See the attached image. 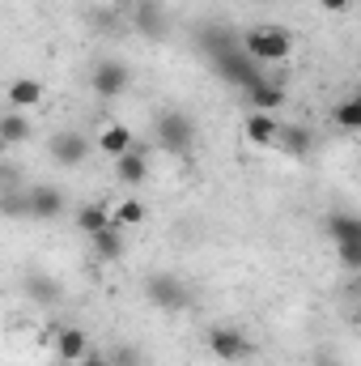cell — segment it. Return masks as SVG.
<instances>
[{
	"label": "cell",
	"instance_id": "cell-1",
	"mask_svg": "<svg viewBox=\"0 0 361 366\" xmlns=\"http://www.w3.org/2000/svg\"><path fill=\"white\" fill-rule=\"evenodd\" d=\"M238 47H243L255 64H280V60H289V51H293V34H289L285 26H251V30H243Z\"/></svg>",
	"mask_w": 361,
	"mask_h": 366
},
{
	"label": "cell",
	"instance_id": "cell-2",
	"mask_svg": "<svg viewBox=\"0 0 361 366\" xmlns=\"http://www.w3.org/2000/svg\"><path fill=\"white\" fill-rule=\"evenodd\" d=\"M208 354L217 362H247L255 354V345L247 341V332H238L230 324H217V328H208Z\"/></svg>",
	"mask_w": 361,
	"mask_h": 366
},
{
	"label": "cell",
	"instance_id": "cell-3",
	"mask_svg": "<svg viewBox=\"0 0 361 366\" xmlns=\"http://www.w3.org/2000/svg\"><path fill=\"white\" fill-rule=\"evenodd\" d=\"M145 298H149L158 311H187V302H191L187 285H183L179 277H171V273L145 277Z\"/></svg>",
	"mask_w": 361,
	"mask_h": 366
},
{
	"label": "cell",
	"instance_id": "cell-4",
	"mask_svg": "<svg viewBox=\"0 0 361 366\" xmlns=\"http://www.w3.org/2000/svg\"><path fill=\"white\" fill-rule=\"evenodd\" d=\"M158 141H162V149H171V154H187L191 141H195V124H191V115H183V111H166V115L158 119Z\"/></svg>",
	"mask_w": 361,
	"mask_h": 366
},
{
	"label": "cell",
	"instance_id": "cell-5",
	"mask_svg": "<svg viewBox=\"0 0 361 366\" xmlns=\"http://www.w3.org/2000/svg\"><path fill=\"white\" fill-rule=\"evenodd\" d=\"M47 149H51V162L56 167H81L98 145H93L90 137H81V132H56L47 141Z\"/></svg>",
	"mask_w": 361,
	"mask_h": 366
},
{
	"label": "cell",
	"instance_id": "cell-6",
	"mask_svg": "<svg viewBox=\"0 0 361 366\" xmlns=\"http://www.w3.org/2000/svg\"><path fill=\"white\" fill-rule=\"evenodd\" d=\"M128 81H132V73H128L123 60H98V64H93L90 86H93L98 98H119V94L128 90Z\"/></svg>",
	"mask_w": 361,
	"mask_h": 366
},
{
	"label": "cell",
	"instance_id": "cell-7",
	"mask_svg": "<svg viewBox=\"0 0 361 366\" xmlns=\"http://www.w3.org/2000/svg\"><path fill=\"white\" fill-rule=\"evenodd\" d=\"M26 200H30V217H34V222H56V217H64V196H60V187H51V183H34V187L26 192Z\"/></svg>",
	"mask_w": 361,
	"mask_h": 366
},
{
	"label": "cell",
	"instance_id": "cell-8",
	"mask_svg": "<svg viewBox=\"0 0 361 366\" xmlns=\"http://www.w3.org/2000/svg\"><path fill=\"white\" fill-rule=\"evenodd\" d=\"M280 119L268 115V111H251L247 119H243V137L251 141V145H260V149H276V141H280Z\"/></svg>",
	"mask_w": 361,
	"mask_h": 366
},
{
	"label": "cell",
	"instance_id": "cell-9",
	"mask_svg": "<svg viewBox=\"0 0 361 366\" xmlns=\"http://www.w3.org/2000/svg\"><path fill=\"white\" fill-rule=\"evenodd\" d=\"M93 145H98L111 162H119L123 154H132V149H136V137H132V128H128V124H102V128H98V137H93Z\"/></svg>",
	"mask_w": 361,
	"mask_h": 366
},
{
	"label": "cell",
	"instance_id": "cell-10",
	"mask_svg": "<svg viewBox=\"0 0 361 366\" xmlns=\"http://www.w3.org/2000/svg\"><path fill=\"white\" fill-rule=\"evenodd\" d=\"M115 179L123 183V187H141V183H149V149L136 145L132 154H123V158L115 162Z\"/></svg>",
	"mask_w": 361,
	"mask_h": 366
},
{
	"label": "cell",
	"instance_id": "cell-11",
	"mask_svg": "<svg viewBox=\"0 0 361 366\" xmlns=\"http://www.w3.org/2000/svg\"><path fill=\"white\" fill-rule=\"evenodd\" d=\"M93 350H90V337L81 332V328H60L56 332V358L64 366H77L81 358H90Z\"/></svg>",
	"mask_w": 361,
	"mask_h": 366
},
{
	"label": "cell",
	"instance_id": "cell-12",
	"mask_svg": "<svg viewBox=\"0 0 361 366\" xmlns=\"http://www.w3.org/2000/svg\"><path fill=\"white\" fill-rule=\"evenodd\" d=\"M73 222H77V230L81 234H102L106 226H115V209H106L102 200H90V204H81L77 213H73Z\"/></svg>",
	"mask_w": 361,
	"mask_h": 366
},
{
	"label": "cell",
	"instance_id": "cell-13",
	"mask_svg": "<svg viewBox=\"0 0 361 366\" xmlns=\"http://www.w3.org/2000/svg\"><path fill=\"white\" fill-rule=\"evenodd\" d=\"M30 137H34V124L26 119V111H13V107H9V115H0V145L13 149V145H21V141H30Z\"/></svg>",
	"mask_w": 361,
	"mask_h": 366
},
{
	"label": "cell",
	"instance_id": "cell-14",
	"mask_svg": "<svg viewBox=\"0 0 361 366\" xmlns=\"http://www.w3.org/2000/svg\"><path fill=\"white\" fill-rule=\"evenodd\" d=\"M9 107L13 111H34L39 102H43V81H34V77H17V81H9Z\"/></svg>",
	"mask_w": 361,
	"mask_h": 366
},
{
	"label": "cell",
	"instance_id": "cell-15",
	"mask_svg": "<svg viewBox=\"0 0 361 366\" xmlns=\"http://www.w3.org/2000/svg\"><path fill=\"white\" fill-rule=\"evenodd\" d=\"M247 102H251V111H268V115H276V111L285 107V86L264 77L260 86H251V90H247Z\"/></svg>",
	"mask_w": 361,
	"mask_h": 366
},
{
	"label": "cell",
	"instance_id": "cell-16",
	"mask_svg": "<svg viewBox=\"0 0 361 366\" xmlns=\"http://www.w3.org/2000/svg\"><path fill=\"white\" fill-rule=\"evenodd\" d=\"M327 239L340 247V243H361V217L357 213H332L327 217Z\"/></svg>",
	"mask_w": 361,
	"mask_h": 366
},
{
	"label": "cell",
	"instance_id": "cell-17",
	"mask_svg": "<svg viewBox=\"0 0 361 366\" xmlns=\"http://www.w3.org/2000/svg\"><path fill=\"white\" fill-rule=\"evenodd\" d=\"M123 234H128V230H119V226H106L102 234H93V256L106 260V264L119 260V256H123Z\"/></svg>",
	"mask_w": 361,
	"mask_h": 366
},
{
	"label": "cell",
	"instance_id": "cell-18",
	"mask_svg": "<svg viewBox=\"0 0 361 366\" xmlns=\"http://www.w3.org/2000/svg\"><path fill=\"white\" fill-rule=\"evenodd\" d=\"M145 217H149L145 200H123V204H115V226H119V230H136Z\"/></svg>",
	"mask_w": 361,
	"mask_h": 366
},
{
	"label": "cell",
	"instance_id": "cell-19",
	"mask_svg": "<svg viewBox=\"0 0 361 366\" xmlns=\"http://www.w3.org/2000/svg\"><path fill=\"white\" fill-rule=\"evenodd\" d=\"M332 119H336V128H345V132H357V128H361V102H357V98H345V102H336Z\"/></svg>",
	"mask_w": 361,
	"mask_h": 366
},
{
	"label": "cell",
	"instance_id": "cell-20",
	"mask_svg": "<svg viewBox=\"0 0 361 366\" xmlns=\"http://www.w3.org/2000/svg\"><path fill=\"white\" fill-rule=\"evenodd\" d=\"M276 149H285V154H306V149H310V132H306V128H280Z\"/></svg>",
	"mask_w": 361,
	"mask_h": 366
},
{
	"label": "cell",
	"instance_id": "cell-21",
	"mask_svg": "<svg viewBox=\"0 0 361 366\" xmlns=\"http://www.w3.org/2000/svg\"><path fill=\"white\" fill-rule=\"evenodd\" d=\"M336 256H340V264H345V269L361 273V243H340V247H336Z\"/></svg>",
	"mask_w": 361,
	"mask_h": 366
},
{
	"label": "cell",
	"instance_id": "cell-22",
	"mask_svg": "<svg viewBox=\"0 0 361 366\" xmlns=\"http://www.w3.org/2000/svg\"><path fill=\"white\" fill-rule=\"evenodd\" d=\"M111 362L115 366H141V358H136V350H111Z\"/></svg>",
	"mask_w": 361,
	"mask_h": 366
},
{
	"label": "cell",
	"instance_id": "cell-23",
	"mask_svg": "<svg viewBox=\"0 0 361 366\" xmlns=\"http://www.w3.org/2000/svg\"><path fill=\"white\" fill-rule=\"evenodd\" d=\"M319 9H323V13H349L353 0H319Z\"/></svg>",
	"mask_w": 361,
	"mask_h": 366
},
{
	"label": "cell",
	"instance_id": "cell-24",
	"mask_svg": "<svg viewBox=\"0 0 361 366\" xmlns=\"http://www.w3.org/2000/svg\"><path fill=\"white\" fill-rule=\"evenodd\" d=\"M77 366H115V362H111V354H98V350H93L90 358H81Z\"/></svg>",
	"mask_w": 361,
	"mask_h": 366
},
{
	"label": "cell",
	"instance_id": "cell-25",
	"mask_svg": "<svg viewBox=\"0 0 361 366\" xmlns=\"http://www.w3.org/2000/svg\"><path fill=\"white\" fill-rule=\"evenodd\" d=\"M357 328H361V307H357Z\"/></svg>",
	"mask_w": 361,
	"mask_h": 366
},
{
	"label": "cell",
	"instance_id": "cell-26",
	"mask_svg": "<svg viewBox=\"0 0 361 366\" xmlns=\"http://www.w3.org/2000/svg\"><path fill=\"white\" fill-rule=\"evenodd\" d=\"M357 102H361V90H357Z\"/></svg>",
	"mask_w": 361,
	"mask_h": 366
}]
</instances>
